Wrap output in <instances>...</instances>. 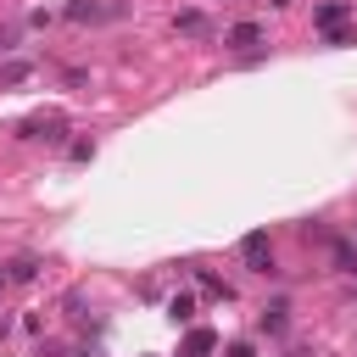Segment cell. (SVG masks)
I'll return each instance as SVG.
<instances>
[{
  "mask_svg": "<svg viewBox=\"0 0 357 357\" xmlns=\"http://www.w3.org/2000/svg\"><path fill=\"white\" fill-rule=\"evenodd\" d=\"M22 139H45V145H61V139H67V117H56V112L45 117V112H39V117H28V123H22Z\"/></svg>",
  "mask_w": 357,
  "mask_h": 357,
  "instance_id": "3",
  "label": "cell"
},
{
  "mask_svg": "<svg viewBox=\"0 0 357 357\" xmlns=\"http://www.w3.org/2000/svg\"><path fill=\"white\" fill-rule=\"evenodd\" d=\"M61 307H67V318H84V296H78V290H67V296H61Z\"/></svg>",
  "mask_w": 357,
  "mask_h": 357,
  "instance_id": "14",
  "label": "cell"
},
{
  "mask_svg": "<svg viewBox=\"0 0 357 357\" xmlns=\"http://www.w3.org/2000/svg\"><path fill=\"white\" fill-rule=\"evenodd\" d=\"M33 273H39V257H11V262H6V279H11V284H28Z\"/></svg>",
  "mask_w": 357,
  "mask_h": 357,
  "instance_id": "8",
  "label": "cell"
},
{
  "mask_svg": "<svg viewBox=\"0 0 357 357\" xmlns=\"http://www.w3.org/2000/svg\"><path fill=\"white\" fill-rule=\"evenodd\" d=\"M206 351H212V329H195L190 346H184V357H206Z\"/></svg>",
  "mask_w": 357,
  "mask_h": 357,
  "instance_id": "12",
  "label": "cell"
},
{
  "mask_svg": "<svg viewBox=\"0 0 357 357\" xmlns=\"http://www.w3.org/2000/svg\"><path fill=\"white\" fill-rule=\"evenodd\" d=\"M284 357H307V346H290V351H284Z\"/></svg>",
  "mask_w": 357,
  "mask_h": 357,
  "instance_id": "17",
  "label": "cell"
},
{
  "mask_svg": "<svg viewBox=\"0 0 357 357\" xmlns=\"http://www.w3.org/2000/svg\"><path fill=\"white\" fill-rule=\"evenodd\" d=\"M240 262H245L251 273H273V245H268L262 229H251V234L240 240Z\"/></svg>",
  "mask_w": 357,
  "mask_h": 357,
  "instance_id": "1",
  "label": "cell"
},
{
  "mask_svg": "<svg viewBox=\"0 0 357 357\" xmlns=\"http://www.w3.org/2000/svg\"><path fill=\"white\" fill-rule=\"evenodd\" d=\"M17 45H22V28H17V22H6V28H0V56H11Z\"/></svg>",
  "mask_w": 357,
  "mask_h": 357,
  "instance_id": "13",
  "label": "cell"
},
{
  "mask_svg": "<svg viewBox=\"0 0 357 357\" xmlns=\"http://www.w3.org/2000/svg\"><path fill=\"white\" fill-rule=\"evenodd\" d=\"M346 17H351V6H346V0H329V6H318V11H312V22L324 28V39H329V45H346V28H340Z\"/></svg>",
  "mask_w": 357,
  "mask_h": 357,
  "instance_id": "2",
  "label": "cell"
},
{
  "mask_svg": "<svg viewBox=\"0 0 357 357\" xmlns=\"http://www.w3.org/2000/svg\"><path fill=\"white\" fill-rule=\"evenodd\" d=\"M229 357H251V346H245V340H234V346H229Z\"/></svg>",
  "mask_w": 357,
  "mask_h": 357,
  "instance_id": "15",
  "label": "cell"
},
{
  "mask_svg": "<svg viewBox=\"0 0 357 357\" xmlns=\"http://www.w3.org/2000/svg\"><path fill=\"white\" fill-rule=\"evenodd\" d=\"M6 284H11V279H6V268H0V290H6Z\"/></svg>",
  "mask_w": 357,
  "mask_h": 357,
  "instance_id": "19",
  "label": "cell"
},
{
  "mask_svg": "<svg viewBox=\"0 0 357 357\" xmlns=\"http://www.w3.org/2000/svg\"><path fill=\"white\" fill-rule=\"evenodd\" d=\"M329 268H335V273H357V245L335 234V240H329Z\"/></svg>",
  "mask_w": 357,
  "mask_h": 357,
  "instance_id": "6",
  "label": "cell"
},
{
  "mask_svg": "<svg viewBox=\"0 0 357 357\" xmlns=\"http://www.w3.org/2000/svg\"><path fill=\"white\" fill-rule=\"evenodd\" d=\"M195 279H201V290H206V296H218V301H229V296H234V284H223V279H218V273H206V268H195Z\"/></svg>",
  "mask_w": 357,
  "mask_h": 357,
  "instance_id": "9",
  "label": "cell"
},
{
  "mask_svg": "<svg viewBox=\"0 0 357 357\" xmlns=\"http://www.w3.org/2000/svg\"><path fill=\"white\" fill-rule=\"evenodd\" d=\"M28 73H33V61H28V56H17V61H6V67H0V84H22Z\"/></svg>",
  "mask_w": 357,
  "mask_h": 357,
  "instance_id": "10",
  "label": "cell"
},
{
  "mask_svg": "<svg viewBox=\"0 0 357 357\" xmlns=\"http://www.w3.org/2000/svg\"><path fill=\"white\" fill-rule=\"evenodd\" d=\"M257 329H262L268 340H279V335L290 329V301H284V296H279V301H268V307H262V318H257Z\"/></svg>",
  "mask_w": 357,
  "mask_h": 357,
  "instance_id": "4",
  "label": "cell"
},
{
  "mask_svg": "<svg viewBox=\"0 0 357 357\" xmlns=\"http://www.w3.org/2000/svg\"><path fill=\"white\" fill-rule=\"evenodd\" d=\"M190 312H195L190 296H173V301H167V318H173V324H190Z\"/></svg>",
  "mask_w": 357,
  "mask_h": 357,
  "instance_id": "11",
  "label": "cell"
},
{
  "mask_svg": "<svg viewBox=\"0 0 357 357\" xmlns=\"http://www.w3.org/2000/svg\"><path fill=\"white\" fill-rule=\"evenodd\" d=\"M173 28H178V33H190V39H206V33H212L206 11H178V17H173Z\"/></svg>",
  "mask_w": 357,
  "mask_h": 357,
  "instance_id": "7",
  "label": "cell"
},
{
  "mask_svg": "<svg viewBox=\"0 0 357 357\" xmlns=\"http://www.w3.org/2000/svg\"><path fill=\"white\" fill-rule=\"evenodd\" d=\"M73 357H106V351H100V346H78Z\"/></svg>",
  "mask_w": 357,
  "mask_h": 357,
  "instance_id": "16",
  "label": "cell"
},
{
  "mask_svg": "<svg viewBox=\"0 0 357 357\" xmlns=\"http://www.w3.org/2000/svg\"><path fill=\"white\" fill-rule=\"evenodd\" d=\"M262 33H268L262 22H234V28L223 33V45H229V50H251V45H262Z\"/></svg>",
  "mask_w": 357,
  "mask_h": 357,
  "instance_id": "5",
  "label": "cell"
},
{
  "mask_svg": "<svg viewBox=\"0 0 357 357\" xmlns=\"http://www.w3.org/2000/svg\"><path fill=\"white\" fill-rule=\"evenodd\" d=\"M6 335H11V318H0V340H6Z\"/></svg>",
  "mask_w": 357,
  "mask_h": 357,
  "instance_id": "18",
  "label": "cell"
}]
</instances>
